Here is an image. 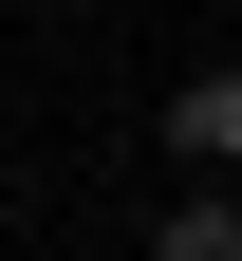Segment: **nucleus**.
Wrapping results in <instances>:
<instances>
[{"label": "nucleus", "instance_id": "1", "mask_svg": "<svg viewBox=\"0 0 242 261\" xmlns=\"http://www.w3.org/2000/svg\"><path fill=\"white\" fill-rule=\"evenodd\" d=\"M168 149H186V168H242V56H224V75H186V93H168Z\"/></svg>", "mask_w": 242, "mask_h": 261}, {"label": "nucleus", "instance_id": "2", "mask_svg": "<svg viewBox=\"0 0 242 261\" xmlns=\"http://www.w3.org/2000/svg\"><path fill=\"white\" fill-rule=\"evenodd\" d=\"M149 261H242V205H224V168H205V187H186V205H168V224H149Z\"/></svg>", "mask_w": 242, "mask_h": 261}]
</instances>
